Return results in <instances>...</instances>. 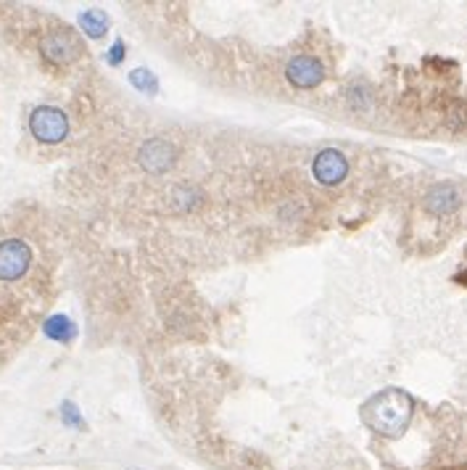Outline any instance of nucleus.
Wrapping results in <instances>:
<instances>
[{
    "label": "nucleus",
    "mask_w": 467,
    "mask_h": 470,
    "mask_svg": "<svg viewBox=\"0 0 467 470\" xmlns=\"http://www.w3.org/2000/svg\"><path fill=\"white\" fill-rule=\"evenodd\" d=\"M414 412V399L402 389H386L375 394L364 407H362V420L370 431L396 439L402 436L412 423Z\"/></svg>",
    "instance_id": "obj_1"
},
{
    "label": "nucleus",
    "mask_w": 467,
    "mask_h": 470,
    "mask_svg": "<svg viewBox=\"0 0 467 470\" xmlns=\"http://www.w3.org/2000/svg\"><path fill=\"white\" fill-rule=\"evenodd\" d=\"M32 264V248L21 238L0 240V281L13 283L27 275Z\"/></svg>",
    "instance_id": "obj_2"
},
{
    "label": "nucleus",
    "mask_w": 467,
    "mask_h": 470,
    "mask_svg": "<svg viewBox=\"0 0 467 470\" xmlns=\"http://www.w3.org/2000/svg\"><path fill=\"white\" fill-rule=\"evenodd\" d=\"M29 132L40 143H61L69 135V117L56 106H38L29 117Z\"/></svg>",
    "instance_id": "obj_3"
},
{
    "label": "nucleus",
    "mask_w": 467,
    "mask_h": 470,
    "mask_svg": "<svg viewBox=\"0 0 467 470\" xmlns=\"http://www.w3.org/2000/svg\"><path fill=\"white\" fill-rule=\"evenodd\" d=\"M175 159V146H172L170 140H162V138H154V140L143 143V148H140V154H138L140 167H143L146 172H151V175H162V172L172 170Z\"/></svg>",
    "instance_id": "obj_4"
},
{
    "label": "nucleus",
    "mask_w": 467,
    "mask_h": 470,
    "mask_svg": "<svg viewBox=\"0 0 467 470\" xmlns=\"http://www.w3.org/2000/svg\"><path fill=\"white\" fill-rule=\"evenodd\" d=\"M40 51H43L46 59H51L54 63H71L82 54V43L69 29H56V32H48L43 38Z\"/></svg>",
    "instance_id": "obj_5"
},
{
    "label": "nucleus",
    "mask_w": 467,
    "mask_h": 470,
    "mask_svg": "<svg viewBox=\"0 0 467 470\" xmlns=\"http://www.w3.org/2000/svg\"><path fill=\"white\" fill-rule=\"evenodd\" d=\"M312 172L317 177V182H322V185H338L344 177L349 175V162L341 151L328 148V151L317 154Z\"/></svg>",
    "instance_id": "obj_6"
},
{
    "label": "nucleus",
    "mask_w": 467,
    "mask_h": 470,
    "mask_svg": "<svg viewBox=\"0 0 467 470\" xmlns=\"http://www.w3.org/2000/svg\"><path fill=\"white\" fill-rule=\"evenodd\" d=\"M286 74H288L291 85L301 88V90H309V88H317V85L322 82L325 69H322L320 61L312 59V56H296V59H291V63H288Z\"/></svg>",
    "instance_id": "obj_7"
},
{
    "label": "nucleus",
    "mask_w": 467,
    "mask_h": 470,
    "mask_svg": "<svg viewBox=\"0 0 467 470\" xmlns=\"http://www.w3.org/2000/svg\"><path fill=\"white\" fill-rule=\"evenodd\" d=\"M460 206V190L452 182H438L425 193V209L436 217H444Z\"/></svg>",
    "instance_id": "obj_8"
},
{
    "label": "nucleus",
    "mask_w": 467,
    "mask_h": 470,
    "mask_svg": "<svg viewBox=\"0 0 467 470\" xmlns=\"http://www.w3.org/2000/svg\"><path fill=\"white\" fill-rule=\"evenodd\" d=\"M77 24H79V29H82L88 38H93V40H98V38H104V35L109 32V16H106V11H101V8H88V11H82L79 19H77Z\"/></svg>",
    "instance_id": "obj_9"
},
{
    "label": "nucleus",
    "mask_w": 467,
    "mask_h": 470,
    "mask_svg": "<svg viewBox=\"0 0 467 470\" xmlns=\"http://www.w3.org/2000/svg\"><path fill=\"white\" fill-rule=\"evenodd\" d=\"M43 331H46V336H48L51 341H59V344H69V341L77 339V325H74L66 315H51V317L46 320Z\"/></svg>",
    "instance_id": "obj_10"
},
{
    "label": "nucleus",
    "mask_w": 467,
    "mask_h": 470,
    "mask_svg": "<svg viewBox=\"0 0 467 470\" xmlns=\"http://www.w3.org/2000/svg\"><path fill=\"white\" fill-rule=\"evenodd\" d=\"M129 82H132L135 90H140V93H146V96H156V93H159V80H156V74L148 71V69H135V71L129 74Z\"/></svg>",
    "instance_id": "obj_11"
},
{
    "label": "nucleus",
    "mask_w": 467,
    "mask_h": 470,
    "mask_svg": "<svg viewBox=\"0 0 467 470\" xmlns=\"http://www.w3.org/2000/svg\"><path fill=\"white\" fill-rule=\"evenodd\" d=\"M61 423L74 428V431H85V420H82V412L74 402H61Z\"/></svg>",
    "instance_id": "obj_12"
},
{
    "label": "nucleus",
    "mask_w": 467,
    "mask_h": 470,
    "mask_svg": "<svg viewBox=\"0 0 467 470\" xmlns=\"http://www.w3.org/2000/svg\"><path fill=\"white\" fill-rule=\"evenodd\" d=\"M106 61H109V66H119V63L124 61V43H121V40H117V43L109 48V56H106Z\"/></svg>",
    "instance_id": "obj_13"
}]
</instances>
